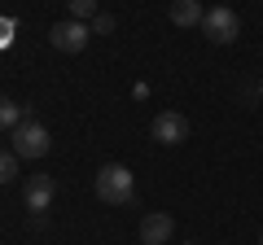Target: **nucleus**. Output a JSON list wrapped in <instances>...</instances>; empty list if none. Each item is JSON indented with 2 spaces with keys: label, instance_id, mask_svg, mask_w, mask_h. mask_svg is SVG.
<instances>
[{
  "label": "nucleus",
  "instance_id": "4",
  "mask_svg": "<svg viewBox=\"0 0 263 245\" xmlns=\"http://www.w3.org/2000/svg\"><path fill=\"white\" fill-rule=\"evenodd\" d=\"M88 39H92V27H88V22H75V18L57 22V27L48 31V44H53L57 53H84Z\"/></svg>",
  "mask_w": 263,
  "mask_h": 245
},
{
  "label": "nucleus",
  "instance_id": "2",
  "mask_svg": "<svg viewBox=\"0 0 263 245\" xmlns=\"http://www.w3.org/2000/svg\"><path fill=\"white\" fill-rule=\"evenodd\" d=\"M48 145H53V140H48V127L35 118V114H31V105H27V118H22L18 127L9 132V149L18 153V158L35 162V158H44V153H48Z\"/></svg>",
  "mask_w": 263,
  "mask_h": 245
},
{
  "label": "nucleus",
  "instance_id": "5",
  "mask_svg": "<svg viewBox=\"0 0 263 245\" xmlns=\"http://www.w3.org/2000/svg\"><path fill=\"white\" fill-rule=\"evenodd\" d=\"M149 136L158 145H184L189 140V118H184V114H176V110H162L158 118H154Z\"/></svg>",
  "mask_w": 263,
  "mask_h": 245
},
{
  "label": "nucleus",
  "instance_id": "9",
  "mask_svg": "<svg viewBox=\"0 0 263 245\" xmlns=\"http://www.w3.org/2000/svg\"><path fill=\"white\" fill-rule=\"evenodd\" d=\"M22 118H27V105L9 101V96H0V132H13Z\"/></svg>",
  "mask_w": 263,
  "mask_h": 245
},
{
  "label": "nucleus",
  "instance_id": "13",
  "mask_svg": "<svg viewBox=\"0 0 263 245\" xmlns=\"http://www.w3.org/2000/svg\"><path fill=\"white\" fill-rule=\"evenodd\" d=\"M259 96H263V79H259Z\"/></svg>",
  "mask_w": 263,
  "mask_h": 245
},
{
  "label": "nucleus",
  "instance_id": "10",
  "mask_svg": "<svg viewBox=\"0 0 263 245\" xmlns=\"http://www.w3.org/2000/svg\"><path fill=\"white\" fill-rule=\"evenodd\" d=\"M66 9H70L75 22H92L97 13H101V9H97V0H66Z\"/></svg>",
  "mask_w": 263,
  "mask_h": 245
},
{
  "label": "nucleus",
  "instance_id": "12",
  "mask_svg": "<svg viewBox=\"0 0 263 245\" xmlns=\"http://www.w3.org/2000/svg\"><path fill=\"white\" fill-rule=\"evenodd\" d=\"M92 31H97V35H110V31H114V18H110V13H97V18H92Z\"/></svg>",
  "mask_w": 263,
  "mask_h": 245
},
{
  "label": "nucleus",
  "instance_id": "1",
  "mask_svg": "<svg viewBox=\"0 0 263 245\" xmlns=\"http://www.w3.org/2000/svg\"><path fill=\"white\" fill-rule=\"evenodd\" d=\"M92 184H97V197H101L105 206H127V201L136 197V175H132L123 162H105Z\"/></svg>",
  "mask_w": 263,
  "mask_h": 245
},
{
  "label": "nucleus",
  "instance_id": "8",
  "mask_svg": "<svg viewBox=\"0 0 263 245\" xmlns=\"http://www.w3.org/2000/svg\"><path fill=\"white\" fill-rule=\"evenodd\" d=\"M202 18H206V9L197 0H171V22L176 27H202Z\"/></svg>",
  "mask_w": 263,
  "mask_h": 245
},
{
  "label": "nucleus",
  "instance_id": "6",
  "mask_svg": "<svg viewBox=\"0 0 263 245\" xmlns=\"http://www.w3.org/2000/svg\"><path fill=\"white\" fill-rule=\"evenodd\" d=\"M171 232H176V219L162 215V210H149V215L141 219V241L145 245H167Z\"/></svg>",
  "mask_w": 263,
  "mask_h": 245
},
{
  "label": "nucleus",
  "instance_id": "7",
  "mask_svg": "<svg viewBox=\"0 0 263 245\" xmlns=\"http://www.w3.org/2000/svg\"><path fill=\"white\" fill-rule=\"evenodd\" d=\"M53 193H57V184H53L48 175H31V179H27V189H22V197H27V210L44 215V210L53 206Z\"/></svg>",
  "mask_w": 263,
  "mask_h": 245
},
{
  "label": "nucleus",
  "instance_id": "14",
  "mask_svg": "<svg viewBox=\"0 0 263 245\" xmlns=\"http://www.w3.org/2000/svg\"><path fill=\"white\" fill-rule=\"evenodd\" d=\"M259 245H263V232H259Z\"/></svg>",
  "mask_w": 263,
  "mask_h": 245
},
{
  "label": "nucleus",
  "instance_id": "11",
  "mask_svg": "<svg viewBox=\"0 0 263 245\" xmlns=\"http://www.w3.org/2000/svg\"><path fill=\"white\" fill-rule=\"evenodd\" d=\"M18 153H13V149H0V184H9V179L13 175H18Z\"/></svg>",
  "mask_w": 263,
  "mask_h": 245
},
{
  "label": "nucleus",
  "instance_id": "3",
  "mask_svg": "<svg viewBox=\"0 0 263 245\" xmlns=\"http://www.w3.org/2000/svg\"><path fill=\"white\" fill-rule=\"evenodd\" d=\"M202 35H206L211 44H233V39L241 35V18H237L228 5H215V9H206V18H202Z\"/></svg>",
  "mask_w": 263,
  "mask_h": 245
}]
</instances>
